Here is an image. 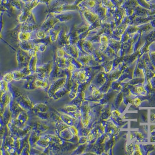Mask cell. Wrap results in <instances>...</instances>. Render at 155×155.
I'll return each mask as SVG.
<instances>
[{
    "label": "cell",
    "instance_id": "cell-1",
    "mask_svg": "<svg viewBox=\"0 0 155 155\" xmlns=\"http://www.w3.org/2000/svg\"><path fill=\"white\" fill-rule=\"evenodd\" d=\"M66 76L59 78L51 83L47 91V94L51 98L57 90L65 86Z\"/></svg>",
    "mask_w": 155,
    "mask_h": 155
},
{
    "label": "cell",
    "instance_id": "cell-2",
    "mask_svg": "<svg viewBox=\"0 0 155 155\" xmlns=\"http://www.w3.org/2000/svg\"><path fill=\"white\" fill-rule=\"evenodd\" d=\"M31 57L29 52L19 50L16 54V60L19 67L22 68L28 67Z\"/></svg>",
    "mask_w": 155,
    "mask_h": 155
},
{
    "label": "cell",
    "instance_id": "cell-3",
    "mask_svg": "<svg viewBox=\"0 0 155 155\" xmlns=\"http://www.w3.org/2000/svg\"><path fill=\"white\" fill-rule=\"evenodd\" d=\"M16 100L21 109L27 112L32 110L35 105L27 95L22 94Z\"/></svg>",
    "mask_w": 155,
    "mask_h": 155
},
{
    "label": "cell",
    "instance_id": "cell-4",
    "mask_svg": "<svg viewBox=\"0 0 155 155\" xmlns=\"http://www.w3.org/2000/svg\"><path fill=\"white\" fill-rule=\"evenodd\" d=\"M67 69L64 70L59 68L55 63L53 64L52 70L50 72L49 80L51 83L59 78L64 77L66 76Z\"/></svg>",
    "mask_w": 155,
    "mask_h": 155
},
{
    "label": "cell",
    "instance_id": "cell-5",
    "mask_svg": "<svg viewBox=\"0 0 155 155\" xmlns=\"http://www.w3.org/2000/svg\"><path fill=\"white\" fill-rule=\"evenodd\" d=\"M59 22L52 13L49 14L42 25L41 29L46 32L54 27L56 24Z\"/></svg>",
    "mask_w": 155,
    "mask_h": 155
},
{
    "label": "cell",
    "instance_id": "cell-6",
    "mask_svg": "<svg viewBox=\"0 0 155 155\" xmlns=\"http://www.w3.org/2000/svg\"><path fill=\"white\" fill-rule=\"evenodd\" d=\"M8 106L9 110L11 113L12 118H16L20 112L24 111L19 107L15 99L13 98L11 96Z\"/></svg>",
    "mask_w": 155,
    "mask_h": 155
},
{
    "label": "cell",
    "instance_id": "cell-7",
    "mask_svg": "<svg viewBox=\"0 0 155 155\" xmlns=\"http://www.w3.org/2000/svg\"><path fill=\"white\" fill-rule=\"evenodd\" d=\"M17 120L16 126L19 129H23L26 126V124L29 119V115L25 111H21L16 117Z\"/></svg>",
    "mask_w": 155,
    "mask_h": 155
},
{
    "label": "cell",
    "instance_id": "cell-8",
    "mask_svg": "<svg viewBox=\"0 0 155 155\" xmlns=\"http://www.w3.org/2000/svg\"><path fill=\"white\" fill-rule=\"evenodd\" d=\"M32 130L41 135V134L45 132L49 129L48 124L44 123L36 122L31 126Z\"/></svg>",
    "mask_w": 155,
    "mask_h": 155
},
{
    "label": "cell",
    "instance_id": "cell-9",
    "mask_svg": "<svg viewBox=\"0 0 155 155\" xmlns=\"http://www.w3.org/2000/svg\"><path fill=\"white\" fill-rule=\"evenodd\" d=\"M70 56H71L66 53L64 57H57L55 61V63L59 68L66 70L67 69V65Z\"/></svg>",
    "mask_w": 155,
    "mask_h": 155
},
{
    "label": "cell",
    "instance_id": "cell-10",
    "mask_svg": "<svg viewBox=\"0 0 155 155\" xmlns=\"http://www.w3.org/2000/svg\"><path fill=\"white\" fill-rule=\"evenodd\" d=\"M57 135H58L61 139L66 140V141H69V142H71L70 141L71 140H73L74 137L76 136L72 134L69 130V127L61 130Z\"/></svg>",
    "mask_w": 155,
    "mask_h": 155
},
{
    "label": "cell",
    "instance_id": "cell-11",
    "mask_svg": "<svg viewBox=\"0 0 155 155\" xmlns=\"http://www.w3.org/2000/svg\"><path fill=\"white\" fill-rule=\"evenodd\" d=\"M37 29V26L34 23L26 22L21 24L19 29V31L31 33L36 31Z\"/></svg>",
    "mask_w": 155,
    "mask_h": 155
},
{
    "label": "cell",
    "instance_id": "cell-12",
    "mask_svg": "<svg viewBox=\"0 0 155 155\" xmlns=\"http://www.w3.org/2000/svg\"><path fill=\"white\" fill-rule=\"evenodd\" d=\"M33 19V15L31 12L28 11L23 10L21 13L18 17V21L21 24L30 22V20Z\"/></svg>",
    "mask_w": 155,
    "mask_h": 155
},
{
    "label": "cell",
    "instance_id": "cell-13",
    "mask_svg": "<svg viewBox=\"0 0 155 155\" xmlns=\"http://www.w3.org/2000/svg\"><path fill=\"white\" fill-rule=\"evenodd\" d=\"M63 49L66 53L72 57H76L77 51L72 44H68L63 46Z\"/></svg>",
    "mask_w": 155,
    "mask_h": 155
},
{
    "label": "cell",
    "instance_id": "cell-14",
    "mask_svg": "<svg viewBox=\"0 0 155 155\" xmlns=\"http://www.w3.org/2000/svg\"><path fill=\"white\" fill-rule=\"evenodd\" d=\"M49 107L47 104L43 103H39L34 105L32 111L34 113H44L49 111Z\"/></svg>",
    "mask_w": 155,
    "mask_h": 155
},
{
    "label": "cell",
    "instance_id": "cell-15",
    "mask_svg": "<svg viewBox=\"0 0 155 155\" xmlns=\"http://www.w3.org/2000/svg\"><path fill=\"white\" fill-rule=\"evenodd\" d=\"M1 108L4 109L5 107L8 105L10 100L11 95L9 92H1Z\"/></svg>",
    "mask_w": 155,
    "mask_h": 155
},
{
    "label": "cell",
    "instance_id": "cell-16",
    "mask_svg": "<svg viewBox=\"0 0 155 155\" xmlns=\"http://www.w3.org/2000/svg\"><path fill=\"white\" fill-rule=\"evenodd\" d=\"M19 47L22 50L29 52L30 50L32 49L35 46V43L32 40L29 41H19Z\"/></svg>",
    "mask_w": 155,
    "mask_h": 155
},
{
    "label": "cell",
    "instance_id": "cell-17",
    "mask_svg": "<svg viewBox=\"0 0 155 155\" xmlns=\"http://www.w3.org/2000/svg\"><path fill=\"white\" fill-rule=\"evenodd\" d=\"M50 81L49 80H42L39 79H36L35 80V84L36 88L45 90L49 87Z\"/></svg>",
    "mask_w": 155,
    "mask_h": 155
},
{
    "label": "cell",
    "instance_id": "cell-18",
    "mask_svg": "<svg viewBox=\"0 0 155 155\" xmlns=\"http://www.w3.org/2000/svg\"><path fill=\"white\" fill-rule=\"evenodd\" d=\"M41 135H39L35 131H32V132L29 135L28 139V142L31 148L35 147L36 143L40 138Z\"/></svg>",
    "mask_w": 155,
    "mask_h": 155
},
{
    "label": "cell",
    "instance_id": "cell-19",
    "mask_svg": "<svg viewBox=\"0 0 155 155\" xmlns=\"http://www.w3.org/2000/svg\"><path fill=\"white\" fill-rule=\"evenodd\" d=\"M32 32L19 31L18 34V38L19 41H29L32 40Z\"/></svg>",
    "mask_w": 155,
    "mask_h": 155
},
{
    "label": "cell",
    "instance_id": "cell-20",
    "mask_svg": "<svg viewBox=\"0 0 155 155\" xmlns=\"http://www.w3.org/2000/svg\"><path fill=\"white\" fill-rule=\"evenodd\" d=\"M9 92L11 96L15 99L22 95L20 91L16 86L11 84H10V83L9 84Z\"/></svg>",
    "mask_w": 155,
    "mask_h": 155
},
{
    "label": "cell",
    "instance_id": "cell-21",
    "mask_svg": "<svg viewBox=\"0 0 155 155\" xmlns=\"http://www.w3.org/2000/svg\"><path fill=\"white\" fill-rule=\"evenodd\" d=\"M60 118L62 121L64 122L65 124L69 126L74 125L75 119L72 118L69 115L65 114V113L61 114L60 115Z\"/></svg>",
    "mask_w": 155,
    "mask_h": 155
},
{
    "label": "cell",
    "instance_id": "cell-22",
    "mask_svg": "<svg viewBox=\"0 0 155 155\" xmlns=\"http://www.w3.org/2000/svg\"><path fill=\"white\" fill-rule=\"evenodd\" d=\"M68 92H69V91L66 88L65 86H64L57 90L51 98L54 100H57L61 98Z\"/></svg>",
    "mask_w": 155,
    "mask_h": 155
},
{
    "label": "cell",
    "instance_id": "cell-23",
    "mask_svg": "<svg viewBox=\"0 0 155 155\" xmlns=\"http://www.w3.org/2000/svg\"><path fill=\"white\" fill-rule=\"evenodd\" d=\"M37 65V57H31L30 62H29V67L31 70L33 74H35L36 73V66Z\"/></svg>",
    "mask_w": 155,
    "mask_h": 155
},
{
    "label": "cell",
    "instance_id": "cell-24",
    "mask_svg": "<svg viewBox=\"0 0 155 155\" xmlns=\"http://www.w3.org/2000/svg\"><path fill=\"white\" fill-rule=\"evenodd\" d=\"M49 39L52 42L56 41L60 30H59L58 28L55 29L53 28L49 30Z\"/></svg>",
    "mask_w": 155,
    "mask_h": 155
},
{
    "label": "cell",
    "instance_id": "cell-25",
    "mask_svg": "<svg viewBox=\"0 0 155 155\" xmlns=\"http://www.w3.org/2000/svg\"><path fill=\"white\" fill-rule=\"evenodd\" d=\"M69 126L67 125L61 119L58 121L55 124L56 135H58L59 133L61 130H63V129Z\"/></svg>",
    "mask_w": 155,
    "mask_h": 155
},
{
    "label": "cell",
    "instance_id": "cell-26",
    "mask_svg": "<svg viewBox=\"0 0 155 155\" xmlns=\"http://www.w3.org/2000/svg\"><path fill=\"white\" fill-rule=\"evenodd\" d=\"M13 75V80L15 81H19L23 80L24 78V76L21 69L16 70L11 72Z\"/></svg>",
    "mask_w": 155,
    "mask_h": 155
},
{
    "label": "cell",
    "instance_id": "cell-27",
    "mask_svg": "<svg viewBox=\"0 0 155 155\" xmlns=\"http://www.w3.org/2000/svg\"><path fill=\"white\" fill-rule=\"evenodd\" d=\"M55 17L58 19L59 22H66L68 21L71 18V16L68 14H54Z\"/></svg>",
    "mask_w": 155,
    "mask_h": 155
},
{
    "label": "cell",
    "instance_id": "cell-28",
    "mask_svg": "<svg viewBox=\"0 0 155 155\" xmlns=\"http://www.w3.org/2000/svg\"><path fill=\"white\" fill-rule=\"evenodd\" d=\"M37 118L42 120H47L51 118V113L49 111L44 113H35Z\"/></svg>",
    "mask_w": 155,
    "mask_h": 155
},
{
    "label": "cell",
    "instance_id": "cell-29",
    "mask_svg": "<svg viewBox=\"0 0 155 155\" xmlns=\"http://www.w3.org/2000/svg\"><path fill=\"white\" fill-rule=\"evenodd\" d=\"M35 80L32 81H26V82L24 84L23 87L25 89L28 90H34L36 89L35 84Z\"/></svg>",
    "mask_w": 155,
    "mask_h": 155
},
{
    "label": "cell",
    "instance_id": "cell-30",
    "mask_svg": "<svg viewBox=\"0 0 155 155\" xmlns=\"http://www.w3.org/2000/svg\"><path fill=\"white\" fill-rule=\"evenodd\" d=\"M1 91L3 93L9 92L8 83L2 79H1Z\"/></svg>",
    "mask_w": 155,
    "mask_h": 155
},
{
    "label": "cell",
    "instance_id": "cell-31",
    "mask_svg": "<svg viewBox=\"0 0 155 155\" xmlns=\"http://www.w3.org/2000/svg\"><path fill=\"white\" fill-rule=\"evenodd\" d=\"M64 111L71 112L75 111L77 110L78 107L76 106L73 104H67L64 106Z\"/></svg>",
    "mask_w": 155,
    "mask_h": 155
},
{
    "label": "cell",
    "instance_id": "cell-32",
    "mask_svg": "<svg viewBox=\"0 0 155 155\" xmlns=\"http://www.w3.org/2000/svg\"><path fill=\"white\" fill-rule=\"evenodd\" d=\"M36 36L39 39H44L46 37V32L44 30L40 29L35 31Z\"/></svg>",
    "mask_w": 155,
    "mask_h": 155
},
{
    "label": "cell",
    "instance_id": "cell-33",
    "mask_svg": "<svg viewBox=\"0 0 155 155\" xmlns=\"http://www.w3.org/2000/svg\"><path fill=\"white\" fill-rule=\"evenodd\" d=\"M2 80L8 83V84L10 83L13 80V75L11 72L7 73L3 76Z\"/></svg>",
    "mask_w": 155,
    "mask_h": 155
},
{
    "label": "cell",
    "instance_id": "cell-34",
    "mask_svg": "<svg viewBox=\"0 0 155 155\" xmlns=\"http://www.w3.org/2000/svg\"><path fill=\"white\" fill-rule=\"evenodd\" d=\"M31 146L28 142L26 146L24 147L22 151L20 154L23 155H29L30 154V151H31Z\"/></svg>",
    "mask_w": 155,
    "mask_h": 155
},
{
    "label": "cell",
    "instance_id": "cell-35",
    "mask_svg": "<svg viewBox=\"0 0 155 155\" xmlns=\"http://www.w3.org/2000/svg\"><path fill=\"white\" fill-rule=\"evenodd\" d=\"M69 128L72 134L74 136H77L78 134H79V131H78V129H76V128L74 125L70 126H69Z\"/></svg>",
    "mask_w": 155,
    "mask_h": 155
},
{
    "label": "cell",
    "instance_id": "cell-36",
    "mask_svg": "<svg viewBox=\"0 0 155 155\" xmlns=\"http://www.w3.org/2000/svg\"><path fill=\"white\" fill-rule=\"evenodd\" d=\"M66 54V52L64 49L62 48H59L56 51V54L57 57H64Z\"/></svg>",
    "mask_w": 155,
    "mask_h": 155
},
{
    "label": "cell",
    "instance_id": "cell-37",
    "mask_svg": "<svg viewBox=\"0 0 155 155\" xmlns=\"http://www.w3.org/2000/svg\"><path fill=\"white\" fill-rule=\"evenodd\" d=\"M87 140V139H86V137H81V138L79 139V142H80V144L84 143V142H86Z\"/></svg>",
    "mask_w": 155,
    "mask_h": 155
},
{
    "label": "cell",
    "instance_id": "cell-38",
    "mask_svg": "<svg viewBox=\"0 0 155 155\" xmlns=\"http://www.w3.org/2000/svg\"><path fill=\"white\" fill-rule=\"evenodd\" d=\"M140 102H141V101H140V100L139 99L136 98V99H135L134 103L136 105H138L140 104Z\"/></svg>",
    "mask_w": 155,
    "mask_h": 155
}]
</instances>
